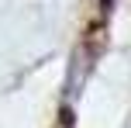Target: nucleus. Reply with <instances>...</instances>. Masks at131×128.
<instances>
[{
	"label": "nucleus",
	"instance_id": "nucleus-1",
	"mask_svg": "<svg viewBox=\"0 0 131 128\" xmlns=\"http://www.w3.org/2000/svg\"><path fill=\"white\" fill-rule=\"evenodd\" d=\"M97 35H104V21H100V24L72 48V55H69V69H66V101H76L79 90H83L86 80H90V73L97 69V59H100Z\"/></svg>",
	"mask_w": 131,
	"mask_h": 128
},
{
	"label": "nucleus",
	"instance_id": "nucleus-2",
	"mask_svg": "<svg viewBox=\"0 0 131 128\" xmlns=\"http://www.w3.org/2000/svg\"><path fill=\"white\" fill-rule=\"evenodd\" d=\"M59 128H72V111L62 107V121H59Z\"/></svg>",
	"mask_w": 131,
	"mask_h": 128
}]
</instances>
